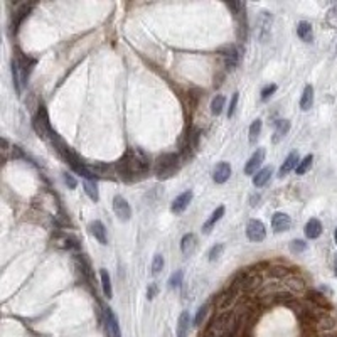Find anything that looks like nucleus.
Masks as SVG:
<instances>
[{
    "label": "nucleus",
    "instance_id": "1",
    "mask_svg": "<svg viewBox=\"0 0 337 337\" xmlns=\"http://www.w3.org/2000/svg\"><path fill=\"white\" fill-rule=\"evenodd\" d=\"M116 175L125 182H135L144 179L150 170V159L142 149L131 147L125 155L115 164Z\"/></svg>",
    "mask_w": 337,
    "mask_h": 337
},
{
    "label": "nucleus",
    "instance_id": "2",
    "mask_svg": "<svg viewBox=\"0 0 337 337\" xmlns=\"http://www.w3.org/2000/svg\"><path fill=\"white\" fill-rule=\"evenodd\" d=\"M181 168V159L177 153H164V155L157 157L155 164H153V172H155L157 179H170Z\"/></svg>",
    "mask_w": 337,
    "mask_h": 337
},
{
    "label": "nucleus",
    "instance_id": "3",
    "mask_svg": "<svg viewBox=\"0 0 337 337\" xmlns=\"http://www.w3.org/2000/svg\"><path fill=\"white\" fill-rule=\"evenodd\" d=\"M32 127H34L36 133H37L42 140H53L54 133H56V131L53 130V127H51L49 116H47V112L44 106L39 108L37 115L34 116V120H32Z\"/></svg>",
    "mask_w": 337,
    "mask_h": 337
},
{
    "label": "nucleus",
    "instance_id": "4",
    "mask_svg": "<svg viewBox=\"0 0 337 337\" xmlns=\"http://www.w3.org/2000/svg\"><path fill=\"white\" fill-rule=\"evenodd\" d=\"M246 236L250 241H255V243H260L266 238V228L262 221L258 219H251L246 225Z\"/></svg>",
    "mask_w": 337,
    "mask_h": 337
},
{
    "label": "nucleus",
    "instance_id": "5",
    "mask_svg": "<svg viewBox=\"0 0 337 337\" xmlns=\"http://www.w3.org/2000/svg\"><path fill=\"white\" fill-rule=\"evenodd\" d=\"M113 211H115L116 218H118L120 221H123V223L130 221V218H131V207H130V204L127 203L125 197H122L120 194H118V196L113 197Z\"/></svg>",
    "mask_w": 337,
    "mask_h": 337
},
{
    "label": "nucleus",
    "instance_id": "6",
    "mask_svg": "<svg viewBox=\"0 0 337 337\" xmlns=\"http://www.w3.org/2000/svg\"><path fill=\"white\" fill-rule=\"evenodd\" d=\"M265 155H266L265 149H256L255 152H253V155L250 157V160L246 162V166H244V174L255 175L256 172H258L260 166L263 164V160H265Z\"/></svg>",
    "mask_w": 337,
    "mask_h": 337
},
{
    "label": "nucleus",
    "instance_id": "7",
    "mask_svg": "<svg viewBox=\"0 0 337 337\" xmlns=\"http://www.w3.org/2000/svg\"><path fill=\"white\" fill-rule=\"evenodd\" d=\"M272 12L263 10L258 17V37L262 39V42H266V39L270 37V29H272Z\"/></svg>",
    "mask_w": 337,
    "mask_h": 337
},
{
    "label": "nucleus",
    "instance_id": "8",
    "mask_svg": "<svg viewBox=\"0 0 337 337\" xmlns=\"http://www.w3.org/2000/svg\"><path fill=\"white\" fill-rule=\"evenodd\" d=\"M105 334L106 337H122L120 334V325L112 309H105Z\"/></svg>",
    "mask_w": 337,
    "mask_h": 337
},
{
    "label": "nucleus",
    "instance_id": "9",
    "mask_svg": "<svg viewBox=\"0 0 337 337\" xmlns=\"http://www.w3.org/2000/svg\"><path fill=\"white\" fill-rule=\"evenodd\" d=\"M192 197H194V192L190 189L186 190V192H182V194H179V196L174 199V203H172L170 211L174 212V214H181V212H184L189 207Z\"/></svg>",
    "mask_w": 337,
    "mask_h": 337
},
{
    "label": "nucleus",
    "instance_id": "10",
    "mask_svg": "<svg viewBox=\"0 0 337 337\" xmlns=\"http://www.w3.org/2000/svg\"><path fill=\"white\" fill-rule=\"evenodd\" d=\"M292 226V219L287 212H275L272 218V228L275 233H283L288 231Z\"/></svg>",
    "mask_w": 337,
    "mask_h": 337
},
{
    "label": "nucleus",
    "instance_id": "11",
    "mask_svg": "<svg viewBox=\"0 0 337 337\" xmlns=\"http://www.w3.org/2000/svg\"><path fill=\"white\" fill-rule=\"evenodd\" d=\"M299 164H300V155L297 150H294V152L288 153L287 159H285V162H283V166L280 167V170H278V177H285V175H288L294 168L299 167Z\"/></svg>",
    "mask_w": 337,
    "mask_h": 337
},
{
    "label": "nucleus",
    "instance_id": "12",
    "mask_svg": "<svg viewBox=\"0 0 337 337\" xmlns=\"http://www.w3.org/2000/svg\"><path fill=\"white\" fill-rule=\"evenodd\" d=\"M231 177V166L228 162H219L212 170V179L216 184H225Z\"/></svg>",
    "mask_w": 337,
    "mask_h": 337
},
{
    "label": "nucleus",
    "instance_id": "13",
    "mask_svg": "<svg viewBox=\"0 0 337 337\" xmlns=\"http://www.w3.org/2000/svg\"><path fill=\"white\" fill-rule=\"evenodd\" d=\"M31 9H32V5H27V3H22V5L19 7V9L14 12V16H12V22H10V29H12V32L16 34L17 32V29H19V25H20V22L25 19V17L29 16V12H31Z\"/></svg>",
    "mask_w": 337,
    "mask_h": 337
},
{
    "label": "nucleus",
    "instance_id": "14",
    "mask_svg": "<svg viewBox=\"0 0 337 337\" xmlns=\"http://www.w3.org/2000/svg\"><path fill=\"white\" fill-rule=\"evenodd\" d=\"M226 53L223 54V57H225V63H226V68L228 69H234L238 66V63H240V51H238L236 46H226L225 47Z\"/></svg>",
    "mask_w": 337,
    "mask_h": 337
},
{
    "label": "nucleus",
    "instance_id": "15",
    "mask_svg": "<svg viewBox=\"0 0 337 337\" xmlns=\"http://www.w3.org/2000/svg\"><path fill=\"white\" fill-rule=\"evenodd\" d=\"M197 248V236L194 233H187L182 236L181 240V251L184 253L186 256L192 255Z\"/></svg>",
    "mask_w": 337,
    "mask_h": 337
},
{
    "label": "nucleus",
    "instance_id": "16",
    "mask_svg": "<svg viewBox=\"0 0 337 337\" xmlns=\"http://www.w3.org/2000/svg\"><path fill=\"white\" fill-rule=\"evenodd\" d=\"M90 231L91 234H93L94 238L98 240V243L100 244H108V240H106V228L105 225L101 221H98V219H94L93 223H90Z\"/></svg>",
    "mask_w": 337,
    "mask_h": 337
},
{
    "label": "nucleus",
    "instance_id": "17",
    "mask_svg": "<svg viewBox=\"0 0 337 337\" xmlns=\"http://www.w3.org/2000/svg\"><path fill=\"white\" fill-rule=\"evenodd\" d=\"M88 168L91 170L93 175H98V177H113V174H116L115 166H108V164H94V166H88Z\"/></svg>",
    "mask_w": 337,
    "mask_h": 337
},
{
    "label": "nucleus",
    "instance_id": "18",
    "mask_svg": "<svg viewBox=\"0 0 337 337\" xmlns=\"http://www.w3.org/2000/svg\"><path fill=\"white\" fill-rule=\"evenodd\" d=\"M297 36H299L303 42H312V39H314L312 24L307 20H300L299 25H297Z\"/></svg>",
    "mask_w": 337,
    "mask_h": 337
},
{
    "label": "nucleus",
    "instance_id": "19",
    "mask_svg": "<svg viewBox=\"0 0 337 337\" xmlns=\"http://www.w3.org/2000/svg\"><path fill=\"white\" fill-rule=\"evenodd\" d=\"M272 174H273V168L272 167L260 168V170L256 172L255 175H253V186H255V187H263V186H265L266 182L270 181Z\"/></svg>",
    "mask_w": 337,
    "mask_h": 337
},
{
    "label": "nucleus",
    "instance_id": "20",
    "mask_svg": "<svg viewBox=\"0 0 337 337\" xmlns=\"http://www.w3.org/2000/svg\"><path fill=\"white\" fill-rule=\"evenodd\" d=\"M320 234H322V223L316 218L309 219L305 225V236L309 238V240H316Z\"/></svg>",
    "mask_w": 337,
    "mask_h": 337
},
{
    "label": "nucleus",
    "instance_id": "21",
    "mask_svg": "<svg viewBox=\"0 0 337 337\" xmlns=\"http://www.w3.org/2000/svg\"><path fill=\"white\" fill-rule=\"evenodd\" d=\"M314 105V86L312 84H307L303 88V93H302V98H300V110L303 112H309Z\"/></svg>",
    "mask_w": 337,
    "mask_h": 337
},
{
    "label": "nucleus",
    "instance_id": "22",
    "mask_svg": "<svg viewBox=\"0 0 337 337\" xmlns=\"http://www.w3.org/2000/svg\"><path fill=\"white\" fill-rule=\"evenodd\" d=\"M189 327H190V316L187 310H184L179 316V320H177V337H187Z\"/></svg>",
    "mask_w": 337,
    "mask_h": 337
},
{
    "label": "nucleus",
    "instance_id": "23",
    "mask_svg": "<svg viewBox=\"0 0 337 337\" xmlns=\"http://www.w3.org/2000/svg\"><path fill=\"white\" fill-rule=\"evenodd\" d=\"M54 243H64V250H79V241L73 234H57Z\"/></svg>",
    "mask_w": 337,
    "mask_h": 337
},
{
    "label": "nucleus",
    "instance_id": "24",
    "mask_svg": "<svg viewBox=\"0 0 337 337\" xmlns=\"http://www.w3.org/2000/svg\"><path fill=\"white\" fill-rule=\"evenodd\" d=\"M288 130H290V122L288 120H278L273 131V144H278L288 133Z\"/></svg>",
    "mask_w": 337,
    "mask_h": 337
},
{
    "label": "nucleus",
    "instance_id": "25",
    "mask_svg": "<svg viewBox=\"0 0 337 337\" xmlns=\"http://www.w3.org/2000/svg\"><path fill=\"white\" fill-rule=\"evenodd\" d=\"M83 187H84V192L86 196L90 197L93 203H98L100 201V192H98V186L93 179H84L83 181Z\"/></svg>",
    "mask_w": 337,
    "mask_h": 337
},
{
    "label": "nucleus",
    "instance_id": "26",
    "mask_svg": "<svg viewBox=\"0 0 337 337\" xmlns=\"http://www.w3.org/2000/svg\"><path fill=\"white\" fill-rule=\"evenodd\" d=\"M223 216H225V206H218L214 211H212L211 218L206 221V225L203 226V231L206 233V234H209V233H211V229H212V226H214L216 223H218L219 219L223 218Z\"/></svg>",
    "mask_w": 337,
    "mask_h": 337
},
{
    "label": "nucleus",
    "instance_id": "27",
    "mask_svg": "<svg viewBox=\"0 0 337 337\" xmlns=\"http://www.w3.org/2000/svg\"><path fill=\"white\" fill-rule=\"evenodd\" d=\"M100 277H101V287H103V294L106 299H112L113 297V288H112V280H110V275L105 268L100 270Z\"/></svg>",
    "mask_w": 337,
    "mask_h": 337
},
{
    "label": "nucleus",
    "instance_id": "28",
    "mask_svg": "<svg viewBox=\"0 0 337 337\" xmlns=\"http://www.w3.org/2000/svg\"><path fill=\"white\" fill-rule=\"evenodd\" d=\"M262 127H263V123H262V120L260 118H256L255 122L251 123L250 125V131H248V140H250V144L251 145H255L256 144V140L260 138V133H262Z\"/></svg>",
    "mask_w": 337,
    "mask_h": 337
},
{
    "label": "nucleus",
    "instance_id": "29",
    "mask_svg": "<svg viewBox=\"0 0 337 337\" xmlns=\"http://www.w3.org/2000/svg\"><path fill=\"white\" fill-rule=\"evenodd\" d=\"M12 78H14V86H16V91L20 93L22 91V76H20V69H19V63L14 57L12 59Z\"/></svg>",
    "mask_w": 337,
    "mask_h": 337
},
{
    "label": "nucleus",
    "instance_id": "30",
    "mask_svg": "<svg viewBox=\"0 0 337 337\" xmlns=\"http://www.w3.org/2000/svg\"><path fill=\"white\" fill-rule=\"evenodd\" d=\"M225 103H226V98L223 94H216L211 101V113L212 115H221L223 108H225Z\"/></svg>",
    "mask_w": 337,
    "mask_h": 337
},
{
    "label": "nucleus",
    "instance_id": "31",
    "mask_svg": "<svg viewBox=\"0 0 337 337\" xmlns=\"http://www.w3.org/2000/svg\"><path fill=\"white\" fill-rule=\"evenodd\" d=\"M312 162H314V155H312V153H309L307 157H303V159L300 160L299 167L295 168L297 174H299V175H303L307 170H310V167H312Z\"/></svg>",
    "mask_w": 337,
    "mask_h": 337
},
{
    "label": "nucleus",
    "instance_id": "32",
    "mask_svg": "<svg viewBox=\"0 0 337 337\" xmlns=\"http://www.w3.org/2000/svg\"><path fill=\"white\" fill-rule=\"evenodd\" d=\"M207 309H209V303H204V305L197 310V316L194 318V327H201V325H203L204 318H206V314H207Z\"/></svg>",
    "mask_w": 337,
    "mask_h": 337
},
{
    "label": "nucleus",
    "instance_id": "33",
    "mask_svg": "<svg viewBox=\"0 0 337 337\" xmlns=\"http://www.w3.org/2000/svg\"><path fill=\"white\" fill-rule=\"evenodd\" d=\"M182 277H184L182 270H177V272L172 273L170 278H168V288H177L182 283Z\"/></svg>",
    "mask_w": 337,
    "mask_h": 337
},
{
    "label": "nucleus",
    "instance_id": "34",
    "mask_svg": "<svg viewBox=\"0 0 337 337\" xmlns=\"http://www.w3.org/2000/svg\"><path fill=\"white\" fill-rule=\"evenodd\" d=\"M223 251H225V244H223V243L214 244V246L209 250V255H207L209 262H216V260H219V256L223 255Z\"/></svg>",
    "mask_w": 337,
    "mask_h": 337
},
{
    "label": "nucleus",
    "instance_id": "35",
    "mask_svg": "<svg viewBox=\"0 0 337 337\" xmlns=\"http://www.w3.org/2000/svg\"><path fill=\"white\" fill-rule=\"evenodd\" d=\"M307 250V243L303 240H294L290 243V251L294 255H299V253H303Z\"/></svg>",
    "mask_w": 337,
    "mask_h": 337
},
{
    "label": "nucleus",
    "instance_id": "36",
    "mask_svg": "<svg viewBox=\"0 0 337 337\" xmlns=\"http://www.w3.org/2000/svg\"><path fill=\"white\" fill-rule=\"evenodd\" d=\"M164 256L162 255H155L153 256V262H152V273L153 275H159L160 272H162L164 268Z\"/></svg>",
    "mask_w": 337,
    "mask_h": 337
},
{
    "label": "nucleus",
    "instance_id": "37",
    "mask_svg": "<svg viewBox=\"0 0 337 337\" xmlns=\"http://www.w3.org/2000/svg\"><path fill=\"white\" fill-rule=\"evenodd\" d=\"M285 285H287L288 288H292V290H297V292L303 290V281L300 280V278H295V277L287 278V283Z\"/></svg>",
    "mask_w": 337,
    "mask_h": 337
},
{
    "label": "nucleus",
    "instance_id": "38",
    "mask_svg": "<svg viewBox=\"0 0 337 337\" xmlns=\"http://www.w3.org/2000/svg\"><path fill=\"white\" fill-rule=\"evenodd\" d=\"M310 300H314V302H316L317 305H320V307H331V305H329V302H327V299H325L324 295L318 294V292H310Z\"/></svg>",
    "mask_w": 337,
    "mask_h": 337
},
{
    "label": "nucleus",
    "instance_id": "39",
    "mask_svg": "<svg viewBox=\"0 0 337 337\" xmlns=\"http://www.w3.org/2000/svg\"><path fill=\"white\" fill-rule=\"evenodd\" d=\"M238 100H240V93L238 91H234L233 96H231V101H229V108H228V118H231V116L234 115V112H236V105H238Z\"/></svg>",
    "mask_w": 337,
    "mask_h": 337
},
{
    "label": "nucleus",
    "instance_id": "40",
    "mask_svg": "<svg viewBox=\"0 0 337 337\" xmlns=\"http://www.w3.org/2000/svg\"><path fill=\"white\" fill-rule=\"evenodd\" d=\"M275 91H277V84H266V86L262 90V100L266 101L275 93Z\"/></svg>",
    "mask_w": 337,
    "mask_h": 337
},
{
    "label": "nucleus",
    "instance_id": "41",
    "mask_svg": "<svg viewBox=\"0 0 337 337\" xmlns=\"http://www.w3.org/2000/svg\"><path fill=\"white\" fill-rule=\"evenodd\" d=\"M157 292H159V288H157V283H150L149 288H147V299L149 300H153L157 295Z\"/></svg>",
    "mask_w": 337,
    "mask_h": 337
},
{
    "label": "nucleus",
    "instance_id": "42",
    "mask_svg": "<svg viewBox=\"0 0 337 337\" xmlns=\"http://www.w3.org/2000/svg\"><path fill=\"white\" fill-rule=\"evenodd\" d=\"M64 182L69 186V189H75L76 186H78V182H76V179L73 177L71 174H64Z\"/></svg>",
    "mask_w": 337,
    "mask_h": 337
},
{
    "label": "nucleus",
    "instance_id": "43",
    "mask_svg": "<svg viewBox=\"0 0 337 337\" xmlns=\"http://www.w3.org/2000/svg\"><path fill=\"white\" fill-rule=\"evenodd\" d=\"M334 240H336V244H337V228H336V233H334Z\"/></svg>",
    "mask_w": 337,
    "mask_h": 337
},
{
    "label": "nucleus",
    "instance_id": "44",
    "mask_svg": "<svg viewBox=\"0 0 337 337\" xmlns=\"http://www.w3.org/2000/svg\"><path fill=\"white\" fill-rule=\"evenodd\" d=\"M336 277H337V256H336Z\"/></svg>",
    "mask_w": 337,
    "mask_h": 337
},
{
    "label": "nucleus",
    "instance_id": "45",
    "mask_svg": "<svg viewBox=\"0 0 337 337\" xmlns=\"http://www.w3.org/2000/svg\"><path fill=\"white\" fill-rule=\"evenodd\" d=\"M336 51H337V46H336Z\"/></svg>",
    "mask_w": 337,
    "mask_h": 337
}]
</instances>
